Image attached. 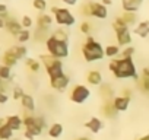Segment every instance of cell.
Listing matches in <instances>:
<instances>
[{
    "mask_svg": "<svg viewBox=\"0 0 149 140\" xmlns=\"http://www.w3.org/2000/svg\"><path fill=\"white\" fill-rule=\"evenodd\" d=\"M133 54H134V48L133 47H124V50L120 53L121 58H132Z\"/></svg>",
    "mask_w": 149,
    "mask_h": 140,
    "instance_id": "8d00e7d4",
    "label": "cell"
},
{
    "mask_svg": "<svg viewBox=\"0 0 149 140\" xmlns=\"http://www.w3.org/2000/svg\"><path fill=\"white\" fill-rule=\"evenodd\" d=\"M143 3V0H121V8L124 12H137Z\"/></svg>",
    "mask_w": 149,
    "mask_h": 140,
    "instance_id": "9a60e30c",
    "label": "cell"
},
{
    "mask_svg": "<svg viewBox=\"0 0 149 140\" xmlns=\"http://www.w3.org/2000/svg\"><path fill=\"white\" fill-rule=\"evenodd\" d=\"M85 127H86L91 133L97 134V133H100V131L104 128V123H102L98 117H91V120L85 123Z\"/></svg>",
    "mask_w": 149,
    "mask_h": 140,
    "instance_id": "5bb4252c",
    "label": "cell"
},
{
    "mask_svg": "<svg viewBox=\"0 0 149 140\" xmlns=\"http://www.w3.org/2000/svg\"><path fill=\"white\" fill-rule=\"evenodd\" d=\"M0 53H2V47H0Z\"/></svg>",
    "mask_w": 149,
    "mask_h": 140,
    "instance_id": "7dc6e473",
    "label": "cell"
},
{
    "mask_svg": "<svg viewBox=\"0 0 149 140\" xmlns=\"http://www.w3.org/2000/svg\"><path fill=\"white\" fill-rule=\"evenodd\" d=\"M0 79L2 80H10L12 79V69L5 66V64H0Z\"/></svg>",
    "mask_w": 149,
    "mask_h": 140,
    "instance_id": "4316f807",
    "label": "cell"
},
{
    "mask_svg": "<svg viewBox=\"0 0 149 140\" xmlns=\"http://www.w3.org/2000/svg\"><path fill=\"white\" fill-rule=\"evenodd\" d=\"M134 32L140 37V38H146L149 35V21H142L136 25Z\"/></svg>",
    "mask_w": 149,
    "mask_h": 140,
    "instance_id": "ffe728a7",
    "label": "cell"
},
{
    "mask_svg": "<svg viewBox=\"0 0 149 140\" xmlns=\"http://www.w3.org/2000/svg\"><path fill=\"white\" fill-rule=\"evenodd\" d=\"M113 28H114V31H120V29H123V28H129V26H127L126 22L121 19V16H118V18L114 19V22H113Z\"/></svg>",
    "mask_w": 149,
    "mask_h": 140,
    "instance_id": "d6a6232c",
    "label": "cell"
},
{
    "mask_svg": "<svg viewBox=\"0 0 149 140\" xmlns=\"http://www.w3.org/2000/svg\"><path fill=\"white\" fill-rule=\"evenodd\" d=\"M24 137H25L26 140H34V139H35V136H34V134H31V133H29V131H26V130L24 131Z\"/></svg>",
    "mask_w": 149,
    "mask_h": 140,
    "instance_id": "b9f144b4",
    "label": "cell"
},
{
    "mask_svg": "<svg viewBox=\"0 0 149 140\" xmlns=\"http://www.w3.org/2000/svg\"><path fill=\"white\" fill-rule=\"evenodd\" d=\"M89 96H91V91L85 85H76L70 91V101L74 104H84L89 99Z\"/></svg>",
    "mask_w": 149,
    "mask_h": 140,
    "instance_id": "52a82bcc",
    "label": "cell"
},
{
    "mask_svg": "<svg viewBox=\"0 0 149 140\" xmlns=\"http://www.w3.org/2000/svg\"><path fill=\"white\" fill-rule=\"evenodd\" d=\"M101 3H102V5H104V6L107 8V6H110V5H113V0H102V2H101Z\"/></svg>",
    "mask_w": 149,
    "mask_h": 140,
    "instance_id": "ee69618b",
    "label": "cell"
},
{
    "mask_svg": "<svg viewBox=\"0 0 149 140\" xmlns=\"http://www.w3.org/2000/svg\"><path fill=\"white\" fill-rule=\"evenodd\" d=\"M0 18H3V19H8V6L3 5V3H0Z\"/></svg>",
    "mask_w": 149,
    "mask_h": 140,
    "instance_id": "f35d334b",
    "label": "cell"
},
{
    "mask_svg": "<svg viewBox=\"0 0 149 140\" xmlns=\"http://www.w3.org/2000/svg\"><path fill=\"white\" fill-rule=\"evenodd\" d=\"M32 24H34V22H32V18H31V16H26V15H25V16L21 19V25H22L24 29H29V28L32 26Z\"/></svg>",
    "mask_w": 149,
    "mask_h": 140,
    "instance_id": "74e56055",
    "label": "cell"
},
{
    "mask_svg": "<svg viewBox=\"0 0 149 140\" xmlns=\"http://www.w3.org/2000/svg\"><path fill=\"white\" fill-rule=\"evenodd\" d=\"M51 37H54V38L58 40V41H66V42H69V34H67L63 28L56 29V31L51 34Z\"/></svg>",
    "mask_w": 149,
    "mask_h": 140,
    "instance_id": "83f0119b",
    "label": "cell"
},
{
    "mask_svg": "<svg viewBox=\"0 0 149 140\" xmlns=\"http://www.w3.org/2000/svg\"><path fill=\"white\" fill-rule=\"evenodd\" d=\"M86 82L91 86H100L102 85V75L100 70H89L86 75Z\"/></svg>",
    "mask_w": 149,
    "mask_h": 140,
    "instance_id": "2e32d148",
    "label": "cell"
},
{
    "mask_svg": "<svg viewBox=\"0 0 149 140\" xmlns=\"http://www.w3.org/2000/svg\"><path fill=\"white\" fill-rule=\"evenodd\" d=\"M31 35H32V34L29 32V29H22L21 34H19L16 38H18V41H19L21 44H25V42H28V41L31 40Z\"/></svg>",
    "mask_w": 149,
    "mask_h": 140,
    "instance_id": "4dcf8cb0",
    "label": "cell"
},
{
    "mask_svg": "<svg viewBox=\"0 0 149 140\" xmlns=\"http://www.w3.org/2000/svg\"><path fill=\"white\" fill-rule=\"evenodd\" d=\"M18 58L15 57V54L10 51V50H8V51H5L3 53V57H2V64H5V66H8V67H13V66H16L18 64Z\"/></svg>",
    "mask_w": 149,
    "mask_h": 140,
    "instance_id": "d6986e66",
    "label": "cell"
},
{
    "mask_svg": "<svg viewBox=\"0 0 149 140\" xmlns=\"http://www.w3.org/2000/svg\"><path fill=\"white\" fill-rule=\"evenodd\" d=\"M61 134H63V125L60 123H53L48 127V136L51 139H58Z\"/></svg>",
    "mask_w": 149,
    "mask_h": 140,
    "instance_id": "7402d4cb",
    "label": "cell"
},
{
    "mask_svg": "<svg viewBox=\"0 0 149 140\" xmlns=\"http://www.w3.org/2000/svg\"><path fill=\"white\" fill-rule=\"evenodd\" d=\"M120 53H121V50H120V47H118L117 44H110V45L104 47V54H105V57L114 58V57H117Z\"/></svg>",
    "mask_w": 149,
    "mask_h": 140,
    "instance_id": "603a6c76",
    "label": "cell"
},
{
    "mask_svg": "<svg viewBox=\"0 0 149 140\" xmlns=\"http://www.w3.org/2000/svg\"><path fill=\"white\" fill-rule=\"evenodd\" d=\"M24 127L26 131H29L31 134H34L35 137L37 136H41L44 128H47V123L45 120L41 117V115H25L24 118Z\"/></svg>",
    "mask_w": 149,
    "mask_h": 140,
    "instance_id": "277c9868",
    "label": "cell"
},
{
    "mask_svg": "<svg viewBox=\"0 0 149 140\" xmlns=\"http://www.w3.org/2000/svg\"><path fill=\"white\" fill-rule=\"evenodd\" d=\"M26 66H28V69L31 70L32 73H38L40 72V67H41L40 61L35 60V58H26Z\"/></svg>",
    "mask_w": 149,
    "mask_h": 140,
    "instance_id": "f546056e",
    "label": "cell"
},
{
    "mask_svg": "<svg viewBox=\"0 0 149 140\" xmlns=\"http://www.w3.org/2000/svg\"><path fill=\"white\" fill-rule=\"evenodd\" d=\"M113 94H114V91L111 89V86H110V85H104V83H102L101 95H102L105 99H108V98H111V96H113Z\"/></svg>",
    "mask_w": 149,
    "mask_h": 140,
    "instance_id": "836d02e7",
    "label": "cell"
},
{
    "mask_svg": "<svg viewBox=\"0 0 149 140\" xmlns=\"http://www.w3.org/2000/svg\"><path fill=\"white\" fill-rule=\"evenodd\" d=\"M25 95V92H24V89L21 88V86H15L13 88V91H12V98L15 99V101H21V98Z\"/></svg>",
    "mask_w": 149,
    "mask_h": 140,
    "instance_id": "e575fe53",
    "label": "cell"
},
{
    "mask_svg": "<svg viewBox=\"0 0 149 140\" xmlns=\"http://www.w3.org/2000/svg\"><path fill=\"white\" fill-rule=\"evenodd\" d=\"M5 124H6L10 130L18 131V130H21V127L24 125V120H22L21 115H16V114H15V115H9V117H6Z\"/></svg>",
    "mask_w": 149,
    "mask_h": 140,
    "instance_id": "4fadbf2b",
    "label": "cell"
},
{
    "mask_svg": "<svg viewBox=\"0 0 149 140\" xmlns=\"http://www.w3.org/2000/svg\"><path fill=\"white\" fill-rule=\"evenodd\" d=\"M6 28V19L0 18V29H5Z\"/></svg>",
    "mask_w": 149,
    "mask_h": 140,
    "instance_id": "7bdbcfd3",
    "label": "cell"
},
{
    "mask_svg": "<svg viewBox=\"0 0 149 140\" xmlns=\"http://www.w3.org/2000/svg\"><path fill=\"white\" fill-rule=\"evenodd\" d=\"M129 105H130V98H129V96L121 95V96H116V98H113V107H114V110H116L117 112L127 111Z\"/></svg>",
    "mask_w": 149,
    "mask_h": 140,
    "instance_id": "8fae6325",
    "label": "cell"
},
{
    "mask_svg": "<svg viewBox=\"0 0 149 140\" xmlns=\"http://www.w3.org/2000/svg\"><path fill=\"white\" fill-rule=\"evenodd\" d=\"M5 29H8L10 35L18 37L24 28H22V25H21L19 21H16L15 18H10V16H9V18L6 19V28H5Z\"/></svg>",
    "mask_w": 149,
    "mask_h": 140,
    "instance_id": "7c38bea8",
    "label": "cell"
},
{
    "mask_svg": "<svg viewBox=\"0 0 149 140\" xmlns=\"http://www.w3.org/2000/svg\"><path fill=\"white\" fill-rule=\"evenodd\" d=\"M101 111H102L107 117H114V115L117 114V111H116V110H114V107H113V99H111V101H107V104H105V105H102Z\"/></svg>",
    "mask_w": 149,
    "mask_h": 140,
    "instance_id": "f1b7e54d",
    "label": "cell"
},
{
    "mask_svg": "<svg viewBox=\"0 0 149 140\" xmlns=\"http://www.w3.org/2000/svg\"><path fill=\"white\" fill-rule=\"evenodd\" d=\"M117 45L118 47H129L132 44V32L129 28H123L120 31H116Z\"/></svg>",
    "mask_w": 149,
    "mask_h": 140,
    "instance_id": "9c48e42d",
    "label": "cell"
},
{
    "mask_svg": "<svg viewBox=\"0 0 149 140\" xmlns=\"http://www.w3.org/2000/svg\"><path fill=\"white\" fill-rule=\"evenodd\" d=\"M84 13L88 16H94L97 19H107L108 18V9L98 2H89L82 8Z\"/></svg>",
    "mask_w": 149,
    "mask_h": 140,
    "instance_id": "8992f818",
    "label": "cell"
},
{
    "mask_svg": "<svg viewBox=\"0 0 149 140\" xmlns=\"http://www.w3.org/2000/svg\"><path fill=\"white\" fill-rule=\"evenodd\" d=\"M51 24H53V18L48 13H41L38 16V19H37V28H40V29L48 31L50 26H51Z\"/></svg>",
    "mask_w": 149,
    "mask_h": 140,
    "instance_id": "e0dca14e",
    "label": "cell"
},
{
    "mask_svg": "<svg viewBox=\"0 0 149 140\" xmlns=\"http://www.w3.org/2000/svg\"><path fill=\"white\" fill-rule=\"evenodd\" d=\"M110 72L117 79H134L139 80V75L133 58H111L108 64Z\"/></svg>",
    "mask_w": 149,
    "mask_h": 140,
    "instance_id": "6da1fadb",
    "label": "cell"
},
{
    "mask_svg": "<svg viewBox=\"0 0 149 140\" xmlns=\"http://www.w3.org/2000/svg\"><path fill=\"white\" fill-rule=\"evenodd\" d=\"M121 19L126 22L127 26H132V25L137 24V15H136L134 12H124V13L121 15Z\"/></svg>",
    "mask_w": 149,
    "mask_h": 140,
    "instance_id": "484cf974",
    "label": "cell"
},
{
    "mask_svg": "<svg viewBox=\"0 0 149 140\" xmlns=\"http://www.w3.org/2000/svg\"><path fill=\"white\" fill-rule=\"evenodd\" d=\"M139 140H149V133H148V134H145V136H142Z\"/></svg>",
    "mask_w": 149,
    "mask_h": 140,
    "instance_id": "f6af8a7d",
    "label": "cell"
},
{
    "mask_svg": "<svg viewBox=\"0 0 149 140\" xmlns=\"http://www.w3.org/2000/svg\"><path fill=\"white\" fill-rule=\"evenodd\" d=\"M45 47H47V51L50 55L56 57V58H66L69 55V42L66 41H58L56 40L54 37H48L47 41H45Z\"/></svg>",
    "mask_w": 149,
    "mask_h": 140,
    "instance_id": "3957f363",
    "label": "cell"
},
{
    "mask_svg": "<svg viewBox=\"0 0 149 140\" xmlns=\"http://www.w3.org/2000/svg\"><path fill=\"white\" fill-rule=\"evenodd\" d=\"M61 2H63L64 5H67V6H74V5L79 2V0H61Z\"/></svg>",
    "mask_w": 149,
    "mask_h": 140,
    "instance_id": "60d3db41",
    "label": "cell"
},
{
    "mask_svg": "<svg viewBox=\"0 0 149 140\" xmlns=\"http://www.w3.org/2000/svg\"><path fill=\"white\" fill-rule=\"evenodd\" d=\"M139 85H140V89L143 92H149V67H145L143 72H142V76L139 78Z\"/></svg>",
    "mask_w": 149,
    "mask_h": 140,
    "instance_id": "44dd1931",
    "label": "cell"
},
{
    "mask_svg": "<svg viewBox=\"0 0 149 140\" xmlns=\"http://www.w3.org/2000/svg\"><path fill=\"white\" fill-rule=\"evenodd\" d=\"M9 50L15 54V57H16L18 60L26 58V54H28V48H26V47H24V45H13V47H10Z\"/></svg>",
    "mask_w": 149,
    "mask_h": 140,
    "instance_id": "cb8c5ba5",
    "label": "cell"
},
{
    "mask_svg": "<svg viewBox=\"0 0 149 140\" xmlns=\"http://www.w3.org/2000/svg\"><path fill=\"white\" fill-rule=\"evenodd\" d=\"M70 83V78L67 75H61L58 78H54V79H50V86L56 91H60L63 92Z\"/></svg>",
    "mask_w": 149,
    "mask_h": 140,
    "instance_id": "30bf717a",
    "label": "cell"
},
{
    "mask_svg": "<svg viewBox=\"0 0 149 140\" xmlns=\"http://www.w3.org/2000/svg\"><path fill=\"white\" fill-rule=\"evenodd\" d=\"M32 8L38 12H45L47 9V2L45 0H32Z\"/></svg>",
    "mask_w": 149,
    "mask_h": 140,
    "instance_id": "1f68e13d",
    "label": "cell"
},
{
    "mask_svg": "<svg viewBox=\"0 0 149 140\" xmlns=\"http://www.w3.org/2000/svg\"><path fill=\"white\" fill-rule=\"evenodd\" d=\"M79 29H81V32H82V34L89 35V34H91V31H92V25H91L88 21H85V22H82V24H81Z\"/></svg>",
    "mask_w": 149,
    "mask_h": 140,
    "instance_id": "d590c367",
    "label": "cell"
},
{
    "mask_svg": "<svg viewBox=\"0 0 149 140\" xmlns=\"http://www.w3.org/2000/svg\"><path fill=\"white\" fill-rule=\"evenodd\" d=\"M47 70V75L50 76V79H54V78H58L61 75H64V69H63V63L61 60L56 58L48 67H45Z\"/></svg>",
    "mask_w": 149,
    "mask_h": 140,
    "instance_id": "ba28073f",
    "label": "cell"
},
{
    "mask_svg": "<svg viewBox=\"0 0 149 140\" xmlns=\"http://www.w3.org/2000/svg\"><path fill=\"white\" fill-rule=\"evenodd\" d=\"M76 140H91V139H89V137H85V136H84V137H79V139H76Z\"/></svg>",
    "mask_w": 149,
    "mask_h": 140,
    "instance_id": "bcb514c9",
    "label": "cell"
},
{
    "mask_svg": "<svg viewBox=\"0 0 149 140\" xmlns=\"http://www.w3.org/2000/svg\"><path fill=\"white\" fill-rule=\"evenodd\" d=\"M51 12L56 18V22L58 26H73L74 22H76V18L73 16V13L67 9V8H57V6H53L51 8Z\"/></svg>",
    "mask_w": 149,
    "mask_h": 140,
    "instance_id": "5b68a950",
    "label": "cell"
},
{
    "mask_svg": "<svg viewBox=\"0 0 149 140\" xmlns=\"http://www.w3.org/2000/svg\"><path fill=\"white\" fill-rule=\"evenodd\" d=\"M21 105L24 107V110H26L29 112H34L35 111V99H34V96L29 95V94H25L21 98Z\"/></svg>",
    "mask_w": 149,
    "mask_h": 140,
    "instance_id": "ac0fdd59",
    "label": "cell"
},
{
    "mask_svg": "<svg viewBox=\"0 0 149 140\" xmlns=\"http://www.w3.org/2000/svg\"><path fill=\"white\" fill-rule=\"evenodd\" d=\"M13 130H10L6 124L0 125V140H12L13 139Z\"/></svg>",
    "mask_w": 149,
    "mask_h": 140,
    "instance_id": "d4e9b609",
    "label": "cell"
},
{
    "mask_svg": "<svg viewBox=\"0 0 149 140\" xmlns=\"http://www.w3.org/2000/svg\"><path fill=\"white\" fill-rule=\"evenodd\" d=\"M82 55L85 58V61L88 63H94V61H100L105 57L104 54V47L94 40V37H86V42L82 45Z\"/></svg>",
    "mask_w": 149,
    "mask_h": 140,
    "instance_id": "7a4b0ae2",
    "label": "cell"
},
{
    "mask_svg": "<svg viewBox=\"0 0 149 140\" xmlns=\"http://www.w3.org/2000/svg\"><path fill=\"white\" fill-rule=\"evenodd\" d=\"M9 101V95L6 92H0V104H6Z\"/></svg>",
    "mask_w": 149,
    "mask_h": 140,
    "instance_id": "ab89813d",
    "label": "cell"
},
{
    "mask_svg": "<svg viewBox=\"0 0 149 140\" xmlns=\"http://www.w3.org/2000/svg\"><path fill=\"white\" fill-rule=\"evenodd\" d=\"M15 140H21V139H15Z\"/></svg>",
    "mask_w": 149,
    "mask_h": 140,
    "instance_id": "c3c4849f",
    "label": "cell"
}]
</instances>
